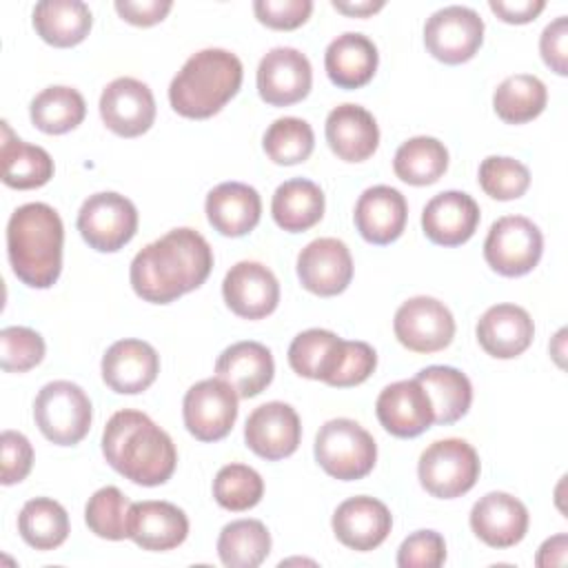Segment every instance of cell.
I'll list each match as a JSON object with an SVG mask.
<instances>
[{"label":"cell","mask_w":568,"mask_h":568,"mask_svg":"<svg viewBox=\"0 0 568 568\" xmlns=\"http://www.w3.org/2000/svg\"><path fill=\"white\" fill-rule=\"evenodd\" d=\"M213 268L211 244L197 231L180 226L146 244L131 262L129 280L138 297L169 304L200 288Z\"/></svg>","instance_id":"6da1fadb"},{"label":"cell","mask_w":568,"mask_h":568,"mask_svg":"<svg viewBox=\"0 0 568 568\" xmlns=\"http://www.w3.org/2000/svg\"><path fill=\"white\" fill-rule=\"evenodd\" d=\"M102 455L113 470L140 486L169 481L178 464L173 439L149 415L133 408L111 415L102 433Z\"/></svg>","instance_id":"7a4b0ae2"},{"label":"cell","mask_w":568,"mask_h":568,"mask_svg":"<svg viewBox=\"0 0 568 568\" xmlns=\"http://www.w3.org/2000/svg\"><path fill=\"white\" fill-rule=\"evenodd\" d=\"M64 226L44 202L18 206L7 224V253L16 277L31 288H49L62 271Z\"/></svg>","instance_id":"3957f363"},{"label":"cell","mask_w":568,"mask_h":568,"mask_svg":"<svg viewBox=\"0 0 568 568\" xmlns=\"http://www.w3.org/2000/svg\"><path fill=\"white\" fill-rule=\"evenodd\" d=\"M242 62L226 49H202L175 73L169 87V102L175 113L191 120H206L242 87Z\"/></svg>","instance_id":"277c9868"},{"label":"cell","mask_w":568,"mask_h":568,"mask_svg":"<svg viewBox=\"0 0 568 568\" xmlns=\"http://www.w3.org/2000/svg\"><path fill=\"white\" fill-rule=\"evenodd\" d=\"M315 459L326 475L355 481L366 477L377 462V444L373 435L355 419H328L315 437Z\"/></svg>","instance_id":"5b68a950"},{"label":"cell","mask_w":568,"mask_h":568,"mask_svg":"<svg viewBox=\"0 0 568 568\" xmlns=\"http://www.w3.org/2000/svg\"><path fill=\"white\" fill-rule=\"evenodd\" d=\"M33 417L49 442L58 446H75L91 428V399L78 384L55 379L40 388L33 402Z\"/></svg>","instance_id":"8992f818"},{"label":"cell","mask_w":568,"mask_h":568,"mask_svg":"<svg viewBox=\"0 0 568 568\" xmlns=\"http://www.w3.org/2000/svg\"><path fill=\"white\" fill-rule=\"evenodd\" d=\"M479 455L457 437L433 442L417 464L422 488L437 499H455L466 495L479 479Z\"/></svg>","instance_id":"52a82bcc"},{"label":"cell","mask_w":568,"mask_h":568,"mask_svg":"<svg viewBox=\"0 0 568 568\" xmlns=\"http://www.w3.org/2000/svg\"><path fill=\"white\" fill-rule=\"evenodd\" d=\"M544 253V235L539 226L524 215H504L493 222L484 240V260L506 277L530 273Z\"/></svg>","instance_id":"ba28073f"},{"label":"cell","mask_w":568,"mask_h":568,"mask_svg":"<svg viewBox=\"0 0 568 568\" xmlns=\"http://www.w3.org/2000/svg\"><path fill=\"white\" fill-rule=\"evenodd\" d=\"M75 224L91 248L100 253H115L133 240L138 231V209L129 197L102 191L82 202Z\"/></svg>","instance_id":"9c48e42d"},{"label":"cell","mask_w":568,"mask_h":568,"mask_svg":"<svg viewBox=\"0 0 568 568\" xmlns=\"http://www.w3.org/2000/svg\"><path fill=\"white\" fill-rule=\"evenodd\" d=\"M484 42V20L470 7L450 4L437 9L424 24L428 53L444 64L468 62Z\"/></svg>","instance_id":"30bf717a"},{"label":"cell","mask_w":568,"mask_h":568,"mask_svg":"<svg viewBox=\"0 0 568 568\" xmlns=\"http://www.w3.org/2000/svg\"><path fill=\"white\" fill-rule=\"evenodd\" d=\"M237 393L220 377L193 384L182 402L186 430L200 442L226 437L237 419Z\"/></svg>","instance_id":"8fae6325"},{"label":"cell","mask_w":568,"mask_h":568,"mask_svg":"<svg viewBox=\"0 0 568 568\" xmlns=\"http://www.w3.org/2000/svg\"><path fill=\"white\" fill-rule=\"evenodd\" d=\"M395 337L413 353L444 351L455 337L453 313L435 297L417 295L406 300L393 320Z\"/></svg>","instance_id":"7c38bea8"},{"label":"cell","mask_w":568,"mask_h":568,"mask_svg":"<svg viewBox=\"0 0 568 568\" xmlns=\"http://www.w3.org/2000/svg\"><path fill=\"white\" fill-rule=\"evenodd\" d=\"M100 118L115 135L138 138L155 122V98L142 80L115 78L100 95Z\"/></svg>","instance_id":"4fadbf2b"},{"label":"cell","mask_w":568,"mask_h":568,"mask_svg":"<svg viewBox=\"0 0 568 568\" xmlns=\"http://www.w3.org/2000/svg\"><path fill=\"white\" fill-rule=\"evenodd\" d=\"M311 84V62L293 47H275L260 60L257 93L271 106H288L304 100Z\"/></svg>","instance_id":"5bb4252c"},{"label":"cell","mask_w":568,"mask_h":568,"mask_svg":"<svg viewBox=\"0 0 568 568\" xmlns=\"http://www.w3.org/2000/svg\"><path fill=\"white\" fill-rule=\"evenodd\" d=\"M297 277L302 286L320 297L339 295L353 280V257L337 237H317L297 255Z\"/></svg>","instance_id":"9a60e30c"},{"label":"cell","mask_w":568,"mask_h":568,"mask_svg":"<svg viewBox=\"0 0 568 568\" xmlns=\"http://www.w3.org/2000/svg\"><path fill=\"white\" fill-rule=\"evenodd\" d=\"M244 439L257 457L277 462L297 450L302 439V424L291 404L266 402L248 415Z\"/></svg>","instance_id":"2e32d148"},{"label":"cell","mask_w":568,"mask_h":568,"mask_svg":"<svg viewBox=\"0 0 568 568\" xmlns=\"http://www.w3.org/2000/svg\"><path fill=\"white\" fill-rule=\"evenodd\" d=\"M222 295L237 317L262 320L277 308L280 284L268 266L244 260L224 275Z\"/></svg>","instance_id":"e0dca14e"},{"label":"cell","mask_w":568,"mask_h":568,"mask_svg":"<svg viewBox=\"0 0 568 568\" xmlns=\"http://www.w3.org/2000/svg\"><path fill=\"white\" fill-rule=\"evenodd\" d=\"M375 413L384 430L402 439L417 437L435 424L430 397L415 377L388 384L377 395Z\"/></svg>","instance_id":"ac0fdd59"},{"label":"cell","mask_w":568,"mask_h":568,"mask_svg":"<svg viewBox=\"0 0 568 568\" xmlns=\"http://www.w3.org/2000/svg\"><path fill=\"white\" fill-rule=\"evenodd\" d=\"M160 373V355L149 342L118 339L102 355V379L120 395H138L146 390Z\"/></svg>","instance_id":"d6986e66"},{"label":"cell","mask_w":568,"mask_h":568,"mask_svg":"<svg viewBox=\"0 0 568 568\" xmlns=\"http://www.w3.org/2000/svg\"><path fill=\"white\" fill-rule=\"evenodd\" d=\"M470 528L486 546L510 548L528 532V508L508 493H486L470 510Z\"/></svg>","instance_id":"ffe728a7"},{"label":"cell","mask_w":568,"mask_h":568,"mask_svg":"<svg viewBox=\"0 0 568 568\" xmlns=\"http://www.w3.org/2000/svg\"><path fill=\"white\" fill-rule=\"evenodd\" d=\"M333 532L351 550H375L393 528L390 510L375 497H351L333 513Z\"/></svg>","instance_id":"44dd1931"},{"label":"cell","mask_w":568,"mask_h":568,"mask_svg":"<svg viewBox=\"0 0 568 568\" xmlns=\"http://www.w3.org/2000/svg\"><path fill=\"white\" fill-rule=\"evenodd\" d=\"M479 224V204L464 191H442L422 211V229L433 244L459 246Z\"/></svg>","instance_id":"7402d4cb"},{"label":"cell","mask_w":568,"mask_h":568,"mask_svg":"<svg viewBox=\"0 0 568 568\" xmlns=\"http://www.w3.org/2000/svg\"><path fill=\"white\" fill-rule=\"evenodd\" d=\"M189 535V517L171 501H135L129 508V539L142 550H173Z\"/></svg>","instance_id":"603a6c76"},{"label":"cell","mask_w":568,"mask_h":568,"mask_svg":"<svg viewBox=\"0 0 568 568\" xmlns=\"http://www.w3.org/2000/svg\"><path fill=\"white\" fill-rule=\"evenodd\" d=\"M408 204L406 197L386 184L366 189L355 204V226L359 235L377 246L395 242L406 226Z\"/></svg>","instance_id":"cb8c5ba5"},{"label":"cell","mask_w":568,"mask_h":568,"mask_svg":"<svg viewBox=\"0 0 568 568\" xmlns=\"http://www.w3.org/2000/svg\"><path fill=\"white\" fill-rule=\"evenodd\" d=\"M532 317L517 304H495L477 322L479 346L497 359L521 355L532 344Z\"/></svg>","instance_id":"d4e9b609"},{"label":"cell","mask_w":568,"mask_h":568,"mask_svg":"<svg viewBox=\"0 0 568 568\" xmlns=\"http://www.w3.org/2000/svg\"><path fill=\"white\" fill-rule=\"evenodd\" d=\"M324 133L331 151L344 162H364L379 144V129L373 113L353 102L339 104L328 113Z\"/></svg>","instance_id":"484cf974"},{"label":"cell","mask_w":568,"mask_h":568,"mask_svg":"<svg viewBox=\"0 0 568 568\" xmlns=\"http://www.w3.org/2000/svg\"><path fill=\"white\" fill-rule=\"evenodd\" d=\"M204 211L209 224L224 237L251 233L262 215L260 193L244 182H222L206 195Z\"/></svg>","instance_id":"4316f807"},{"label":"cell","mask_w":568,"mask_h":568,"mask_svg":"<svg viewBox=\"0 0 568 568\" xmlns=\"http://www.w3.org/2000/svg\"><path fill=\"white\" fill-rule=\"evenodd\" d=\"M215 373L242 399L260 395L275 373L271 351L260 342H235L224 348L215 362Z\"/></svg>","instance_id":"83f0119b"},{"label":"cell","mask_w":568,"mask_h":568,"mask_svg":"<svg viewBox=\"0 0 568 568\" xmlns=\"http://www.w3.org/2000/svg\"><path fill=\"white\" fill-rule=\"evenodd\" d=\"M379 53L375 42L364 33L346 31L331 40L324 53L328 80L339 89H359L368 84L377 71Z\"/></svg>","instance_id":"f1b7e54d"},{"label":"cell","mask_w":568,"mask_h":568,"mask_svg":"<svg viewBox=\"0 0 568 568\" xmlns=\"http://www.w3.org/2000/svg\"><path fill=\"white\" fill-rule=\"evenodd\" d=\"M346 342L326 328L302 331L288 346V364L300 377L320 379L331 386L342 368Z\"/></svg>","instance_id":"f546056e"},{"label":"cell","mask_w":568,"mask_h":568,"mask_svg":"<svg viewBox=\"0 0 568 568\" xmlns=\"http://www.w3.org/2000/svg\"><path fill=\"white\" fill-rule=\"evenodd\" d=\"M91 24V9L80 0H42L33 7V29L51 47L80 44Z\"/></svg>","instance_id":"4dcf8cb0"},{"label":"cell","mask_w":568,"mask_h":568,"mask_svg":"<svg viewBox=\"0 0 568 568\" xmlns=\"http://www.w3.org/2000/svg\"><path fill=\"white\" fill-rule=\"evenodd\" d=\"M2 182L11 189L27 191L44 186L53 178L51 155L36 144H27L16 138L9 129V122H2Z\"/></svg>","instance_id":"1f68e13d"},{"label":"cell","mask_w":568,"mask_h":568,"mask_svg":"<svg viewBox=\"0 0 568 568\" xmlns=\"http://www.w3.org/2000/svg\"><path fill=\"white\" fill-rule=\"evenodd\" d=\"M271 215L275 224L288 233L308 231L324 215V193L306 178L286 180L273 193Z\"/></svg>","instance_id":"d6a6232c"},{"label":"cell","mask_w":568,"mask_h":568,"mask_svg":"<svg viewBox=\"0 0 568 568\" xmlns=\"http://www.w3.org/2000/svg\"><path fill=\"white\" fill-rule=\"evenodd\" d=\"M415 379L426 388L430 397L435 424L448 426L468 413L473 402V386L462 371L453 366H426L415 375Z\"/></svg>","instance_id":"836d02e7"},{"label":"cell","mask_w":568,"mask_h":568,"mask_svg":"<svg viewBox=\"0 0 568 568\" xmlns=\"http://www.w3.org/2000/svg\"><path fill=\"white\" fill-rule=\"evenodd\" d=\"M29 115L36 129L49 135H60L67 131H73L78 124H82L87 115L84 98L78 89L55 84L42 89L29 106Z\"/></svg>","instance_id":"e575fe53"},{"label":"cell","mask_w":568,"mask_h":568,"mask_svg":"<svg viewBox=\"0 0 568 568\" xmlns=\"http://www.w3.org/2000/svg\"><path fill=\"white\" fill-rule=\"evenodd\" d=\"M448 169V151L444 142L430 135H417L399 144L393 158L395 175L413 186L437 182Z\"/></svg>","instance_id":"d590c367"},{"label":"cell","mask_w":568,"mask_h":568,"mask_svg":"<svg viewBox=\"0 0 568 568\" xmlns=\"http://www.w3.org/2000/svg\"><path fill=\"white\" fill-rule=\"evenodd\" d=\"M268 552L271 535L260 519H235L217 537L220 561L229 568H257Z\"/></svg>","instance_id":"8d00e7d4"},{"label":"cell","mask_w":568,"mask_h":568,"mask_svg":"<svg viewBox=\"0 0 568 568\" xmlns=\"http://www.w3.org/2000/svg\"><path fill=\"white\" fill-rule=\"evenodd\" d=\"M548 102L546 84L530 73L508 75L493 93V109L506 124L535 120Z\"/></svg>","instance_id":"74e56055"},{"label":"cell","mask_w":568,"mask_h":568,"mask_svg":"<svg viewBox=\"0 0 568 568\" xmlns=\"http://www.w3.org/2000/svg\"><path fill=\"white\" fill-rule=\"evenodd\" d=\"M18 532L36 550H53L69 537V515L55 499H29L18 515Z\"/></svg>","instance_id":"f35d334b"},{"label":"cell","mask_w":568,"mask_h":568,"mask_svg":"<svg viewBox=\"0 0 568 568\" xmlns=\"http://www.w3.org/2000/svg\"><path fill=\"white\" fill-rule=\"evenodd\" d=\"M262 146L275 164L291 166L308 160L315 149V133L302 118H277L266 129Z\"/></svg>","instance_id":"ab89813d"},{"label":"cell","mask_w":568,"mask_h":568,"mask_svg":"<svg viewBox=\"0 0 568 568\" xmlns=\"http://www.w3.org/2000/svg\"><path fill=\"white\" fill-rule=\"evenodd\" d=\"M129 508L131 501L120 488L104 486L89 497L84 508V521L93 535L120 541L129 537Z\"/></svg>","instance_id":"60d3db41"},{"label":"cell","mask_w":568,"mask_h":568,"mask_svg":"<svg viewBox=\"0 0 568 568\" xmlns=\"http://www.w3.org/2000/svg\"><path fill=\"white\" fill-rule=\"evenodd\" d=\"M264 495V481L260 473L246 464H226L213 479L215 501L233 513L248 510L260 504Z\"/></svg>","instance_id":"b9f144b4"},{"label":"cell","mask_w":568,"mask_h":568,"mask_svg":"<svg viewBox=\"0 0 568 568\" xmlns=\"http://www.w3.org/2000/svg\"><path fill=\"white\" fill-rule=\"evenodd\" d=\"M479 186L493 200H517L530 186V171L524 162L506 155H488L479 164Z\"/></svg>","instance_id":"7bdbcfd3"},{"label":"cell","mask_w":568,"mask_h":568,"mask_svg":"<svg viewBox=\"0 0 568 568\" xmlns=\"http://www.w3.org/2000/svg\"><path fill=\"white\" fill-rule=\"evenodd\" d=\"M44 339L27 326H7L0 331V366L7 373H24L44 357Z\"/></svg>","instance_id":"ee69618b"},{"label":"cell","mask_w":568,"mask_h":568,"mask_svg":"<svg viewBox=\"0 0 568 568\" xmlns=\"http://www.w3.org/2000/svg\"><path fill=\"white\" fill-rule=\"evenodd\" d=\"M446 561V541L437 530H415L397 550L399 568H439Z\"/></svg>","instance_id":"f6af8a7d"},{"label":"cell","mask_w":568,"mask_h":568,"mask_svg":"<svg viewBox=\"0 0 568 568\" xmlns=\"http://www.w3.org/2000/svg\"><path fill=\"white\" fill-rule=\"evenodd\" d=\"M0 481L4 486H13V484H20L29 470H31V464H33V446L31 442L18 433V430H2L0 435Z\"/></svg>","instance_id":"bcb514c9"},{"label":"cell","mask_w":568,"mask_h":568,"mask_svg":"<svg viewBox=\"0 0 568 568\" xmlns=\"http://www.w3.org/2000/svg\"><path fill=\"white\" fill-rule=\"evenodd\" d=\"M253 11L257 20L277 31L302 27L313 11L311 0H255Z\"/></svg>","instance_id":"7dc6e473"},{"label":"cell","mask_w":568,"mask_h":568,"mask_svg":"<svg viewBox=\"0 0 568 568\" xmlns=\"http://www.w3.org/2000/svg\"><path fill=\"white\" fill-rule=\"evenodd\" d=\"M377 366V353L366 342H346V355L337 377L333 379V388H351L366 382Z\"/></svg>","instance_id":"c3c4849f"},{"label":"cell","mask_w":568,"mask_h":568,"mask_svg":"<svg viewBox=\"0 0 568 568\" xmlns=\"http://www.w3.org/2000/svg\"><path fill=\"white\" fill-rule=\"evenodd\" d=\"M539 51L544 62L557 75L568 73V18L566 16H559L550 24H546L539 38Z\"/></svg>","instance_id":"681fc988"},{"label":"cell","mask_w":568,"mask_h":568,"mask_svg":"<svg viewBox=\"0 0 568 568\" xmlns=\"http://www.w3.org/2000/svg\"><path fill=\"white\" fill-rule=\"evenodd\" d=\"M171 7H173L171 0H142V2L115 0V11L120 13V18H124L135 27H151L162 22L171 11Z\"/></svg>","instance_id":"f907efd6"},{"label":"cell","mask_w":568,"mask_h":568,"mask_svg":"<svg viewBox=\"0 0 568 568\" xmlns=\"http://www.w3.org/2000/svg\"><path fill=\"white\" fill-rule=\"evenodd\" d=\"M488 7L504 22L526 24L544 11L546 2L544 0H515V2L513 0H490Z\"/></svg>","instance_id":"816d5d0a"},{"label":"cell","mask_w":568,"mask_h":568,"mask_svg":"<svg viewBox=\"0 0 568 568\" xmlns=\"http://www.w3.org/2000/svg\"><path fill=\"white\" fill-rule=\"evenodd\" d=\"M566 550H568V537L564 532L546 539L537 552L535 564L537 566H564L566 564Z\"/></svg>","instance_id":"f5cc1de1"},{"label":"cell","mask_w":568,"mask_h":568,"mask_svg":"<svg viewBox=\"0 0 568 568\" xmlns=\"http://www.w3.org/2000/svg\"><path fill=\"white\" fill-rule=\"evenodd\" d=\"M333 9H337L339 13H346V16H355V18H366V16H373L377 13L379 9H384V2L382 0H333L331 2Z\"/></svg>","instance_id":"db71d44e"}]
</instances>
